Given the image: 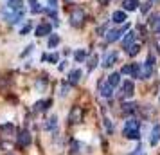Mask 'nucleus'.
<instances>
[{"instance_id": "obj_1", "label": "nucleus", "mask_w": 160, "mask_h": 155, "mask_svg": "<svg viewBox=\"0 0 160 155\" xmlns=\"http://www.w3.org/2000/svg\"><path fill=\"white\" fill-rule=\"evenodd\" d=\"M153 69H155V58H153V56H148V61L140 63V67H138V78H140V80L151 78Z\"/></svg>"}, {"instance_id": "obj_2", "label": "nucleus", "mask_w": 160, "mask_h": 155, "mask_svg": "<svg viewBox=\"0 0 160 155\" xmlns=\"http://www.w3.org/2000/svg\"><path fill=\"white\" fill-rule=\"evenodd\" d=\"M83 22H85V13L81 9H74L72 15H70V23H72L74 27H81Z\"/></svg>"}, {"instance_id": "obj_3", "label": "nucleus", "mask_w": 160, "mask_h": 155, "mask_svg": "<svg viewBox=\"0 0 160 155\" xmlns=\"http://www.w3.org/2000/svg\"><path fill=\"white\" fill-rule=\"evenodd\" d=\"M138 67H140V63H131V65H126V67H122L121 74H128V76H131V78H138Z\"/></svg>"}, {"instance_id": "obj_4", "label": "nucleus", "mask_w": 160, "mask_h": 155, "mask_svg": "<svg viewBox=\"0 0 160 155\" xmlns=\"http://www.w3.org/2000/svg\"><path fill=\"white\" fill-rule=\"evenodd\" d=\"M16 141H18V144H20L22 148L29 146V144H31V133L27 132V130H22V132L18 133V137H16Z\"/></svg>"}, {"instance_id": "obj_5", "label": "nucleus", "mask_w": 160, "mask_h": 155, "mask_svg": "<svg viewBox=\"0 0 160 155\" xmlns=\"http://www.w3.org/2000/svg\"><path fill=\"white\" fill-rule=\"evenodd\" d=\"M133 90H135V85H133V81H124L122 85V90H121V96L122 97H131L133 96Z\"/></svg>"}, {"instance_id": "obj_6", "label": "nucleus", "mask_w": 160, "mask_h": 155, "mask_svg": "<svg viewBox=\"0 0 160 155\" xmlns=\"http://www.w3.org/2000/svg\"><path fill=\"white\" fill-rule=\"evenodd\" d=\"M126 29V27H121V29H112L108 31V34H106V40H108L110 44H113V42H117L119 38L122 36V31Z\"/></svg>"}, {"instance_id": "obj_7", "label": "nucleus", "mask_w": 160, "mask_h": 155, "mask_svg": "<svg viewBox=\"0 0 160 155\" xmlns=\"http://www.w3.org/2000/svg\"><path fill=\"white\" fill-rule=\"evenodd\" d=\"M51 29H52L51 23H47V22L40 23L36 27V36H47V34H51Z\"/></svg>"}, {"instance_id": "obj_8", "label": "nucleus", "mask_w": 160, "mask_h": 155, "mask_svg": "<svg viewBox=\"0 0 160 155\" xmlns=\"http://www.w3.org/2000/svg\"><path fill=\"white\" fill-rule=\"evenodd\" d=\"M6 8L9 9V11H23V2L22 0H8V6Z\"/></svg>"}, {"instance_id": "obj_9", "label": "nucleus", "mask_w": 160, "mask_h": 155, "mask_svg": "<svg viewBox=\"0 0 160 155\" xmlns=\"http://www.w3.org/2000/svg\"><path fill=\"white\" fill-rule=\"evenodd\" d=\"M81 117H83V112H81L79 106H76V108L70 112V116H68V121H70V123H81Z\"/></svg>"}, {"instance_id": "obj_10", "label": "nucleus", "mask_w": 160, "mask_h": 155, "mask_svg": "<svg viewBox=\"0 0 160 155\" xmlns=\"http://www.w3.org/2000/svg\"><path fill=\"white\" fill-rule=\"evenodd\" d=\"M112 90H113V87H112L110 83H101V85H99V92H101L102 97H110L112 96Z\"/></svg>"}, {"instance_id": "obj_11", "label": "nucleus", "mask_w": 160, "mask_h": 155, "mask_svg": "<svg viewBox=\"0 0 160 155\" xmlns=\"http://www.w3.org/2000/svg\"><path fill=\"white\" fill-rule=\"evenodd\" d=\"M135 130H138V121L137 119H128L124 125V132H135Z\"/></svg>"}, {"instance_id": "obj_12", "label": "nucleus", "mask_w": 160, "mask_h": 155, "mask_svg": "<svg viewBox=\"0 0 160 155\" xmlns=\"http://www.w3.org/2000/svg\"><path fill=\"white\" fill-rule=\"evenodd\" d=\"M117 61V52H110L108 56L104 58V61H102V67H106V69H110V67L113 65Z\"/></svg>"}, {"instance_id": "obj_13", "label": "nucleus", "mask_w": 160, "mask_h": 155, "mask_svg": "<svg viewBox=\"0 0 160 155\" xmlns=\"http://www.w3.org/2000/svg\"><path fill=\"white\" fill-rule=\"evenodd\" d=\"M149 23H151V29L160 34V15H153L151 20H149Z\"/></svg>"}, {"instance_id": "obj_14", "label": "nucleus", "mask_w": 160, "mask_h": 155, "mask_svg": "<svg viewBox=\"0 0 160 155\" xmlns=\"http://www.w3.org/2000/svg\"><path fill=\"white\" fill-rule=\"evenodd\" d=\"M112 20L115 23H124L126 22V13H124V11H115V13L112 15Z\"/></svg>"}, {"instance_id": "obj_15", "label": "nucleus", "mask_w": 160, "mask_h": 155, "mask_svg": "<svg viewBox=\"0 0 160 155\" xmlns=\"http://www.w3.org/2000/svg\"><path fill=\"white\" fill-rule=\"evenodd\" d=\"M79 78H81V70H72V72L68 74V85H76V83L79 81Z\"/></svg>"}, {"instance_id": "obj_16", "label": "nucleus", "mask_w": 160, "mask_h": 155, "mask_svg": "<svg viewBox=\"0 0 160 155\" xmlns=\"http://www.w3.org/2000/svg\"><path fill=\"white\" fill-rule=\"evenodd\" d=\"M122 6L126 11H135V9L138 8V0H124Z\"/></svg>"}, {"instance_id": "obj_17", "label": "nucleus", "mask_w": 160, "mask_h": 155, "mask_svg": "<svg viewBox=\"0 0 160 155\" xmlns=\"http://www.w3.org/2000/svg\"><path fill=\"white\" fill-rule=\"evenodd\" d=\"M133 40H135V31H130V33L126 34V38H124V42H122L124 49H128L130 45H133Z\"/></svg>"}, {"instance_id": "obj_18", "label": "nucleus", "mask_w": 160, "mask_h": 155, "mask_svg": "<svg viewBox=\"0 0 160 155\" xmlns=\"http://www.w3.org/2000/svg\"><path fill=\"white\" fill-rule=\"evenodd\" d=\"M108 83L113 87V89H115L117 85L121 83V72H113V74H112V76L108 78Z\"/></svg>"}, {"instance_id": "obj_19", "label": "nucleus", "mask_w": 160, "mask_h": 155, "mask_svg": "<svg viewBox=\"0 0 160 155\" xmlns=\"http://www.w3.org/2000/svg\"><path fill=\"white\" fill-rule=\"evenodd\" d=\"M158 139H160V125H157L153 128V133H151V144L153 146L158 142Z\"/></svg>"}, {"instance_id": "obj_20", "label": "nucleus", "mask_w": 160, "mask_h": 155, "mask_svg": "<svg viewBox=\"0 0 160 155\" xmlns=\"http://www.w3.org/2000/svg\"><path fill=\"white\" fill-rule=\"evenodd\" d=\"M59 44V36L58 34H51V38H49V49H54V47H56V45Z\"/></svg>"}, {"instance_id": "obj_21", "label": "nucleus", "mask_w": 160, "mask_h": 155, "mask_svg": "<svg viewBox=\"0 0 160 155\" xmlns=\"http://www.w3.org/2000/svg\"><path fill=\"white\" fill-rule=\"evenodd\" d=\"M126 52H128L130 56H137L138 52H140V45H130V47L126 49Z\"/></svg>"}, {"instance_id": "obj_22", "label": "nucleus", "mask_w": 160, "mask_h": 155, "mask_svg": "<svg viewBox=\"0 0 160 155\" xmlns=\"http://www.w3.org/2000/svg\"><path fill=\"white\" fill-rule=\"evenodd\" d=\"M49 105H51V101H38L36 106H34V110L40 112V110H47L49 108Z\"/></svg>"}, {"instance_id": "obj_23", "label": "nucleus", "mask_w": 160, "mask_h": 155, "mask_svg": "<svg viewBox=\"0 0 160 155\" xmlns=\"http://www.w3.org/2000/svg\"><path fill=\"white\" fill-rule=\"evenodd\" d=\"M74 58H76V61H85L87 59V51H78L76 54H74Z\"/></svg>"}, {"instance_id": "obj_24", "label": "nucleus", "mask_w": 160, "mask_h": 155, "mask_svg": "<svg viewBox=\"0 0 160 155\" xmlns=\"http://www.w3.org/2000/svg\"><path fill=\"white\" fill-rule=\"evenodd\" d=\"M122 112H124V114L135 112V105H133V103H124V105H122Z\"/></svg>"}, {"instance_id": "obj_25", "label": "nucleus", "mask_w": 160, "mask_h": 155, "mask_svg": "<svg viewBox=\"0 0 160 155\" xmlns=\"http://www.w3.org/2000/svg\"><path fill=\"white\" fill-rule=\"evenodd\" d=\"M95 67H97V56H92V58H90V63H88V72H92V70H94Z\"/></svg>"}, {"instance_id": "obj_26", "label": "nucleus", "mask_w": 160, "mask_h": 155, "mask_svg": "<svg viewBox=\"0 0 160 155\" xmlns=\"http://www.w3.org/2000/svg\"><path fill=\"white\" fill-rule=\"evenodd\" d=\"M29 4H31V11H32V13H38V11H40V4H38V0H29Z\"/></svg>"}, {"instance_id": "obj_27", "label": "nucleus", "mask_w": 160, "mask_h": 155, "mask_svg": "<svg viewBox=\"0 0 160 155\" xmlns=\"http://www.w3.org/2000/svg\"><path fill=\"white\" fill-rule=\"evenodd\" d=\"M124 135L128 137V139H138L140 135H138V130H135V132H124Z\"/></svg>"}, {"instance_id": "obj_28", "label": "nucleus", "mask_w": 160, "mask_h": 155, "mask_svg": "<svg viewBox=\"0 0 160 155\" xmlns=\"http://www.w3.org/2000/svg\"><path fill=\"white\" fill-rule=\"evenodd\" d=\"M43 59H47V61H52V63H56V61H58V54H49V56H45L43 54Z\"/></svg>"}, {"instance_id": "obj_29", "label": "nucleus", "mask_w": 160, "mask_h": 155, "mask_svg": "<svg viewBox=\"0 0 160 155\" xmlns=\"http://www.w3.org/2000/svg\"><path fill=\"white\" fill-rule=\"evenodd\" d=\"M54 126H56V117H51V119H49V123L45 125V128H47V130H51V128H54Z\"/></svg>"}, {"instance_id": "obj_30", "label": "nucleus", "mask_w": 160, "mask_h": 155, "mask_svg": "<svg viewBox=\"0 0 160 155\" xmlns=\"http://www.w3.org/2000/svg\"><path fill=\"white\" fill-rule=\"evenodd\" d=\"M149 6H151V4H149V2H146L144 6H142V8H140V11H142V13H144V15H146V13H148V11H149Z\"/></svg>"}, {"instance_id": "obj_31", "label": "nucleus", "mask_w": 160, "mask_h": 155, "mask_svg": "<svg viewBox=\"0 0 160 155\" xmlns=\"http://www.w3.org/2000/svg\"><path fill=\"white\" fill-rule=\"evenodd\" d=\"M29 31H31V25H25V27H23V29L20 31V34H27Z\"/></svg>"}, {"instance_id": "obj_32", "label": "nucleus", "mask_w": 160, "mask_h": 155, "mask_svg": "<svg viewBox=\"0 0 160 155\" xmlns=\"http://www.w3.org/2000/svg\"><path fill=\"white\" fill-rule=\"evenodd\" d=\"M131 155H146V153L142 152V148H137V150H135V152H133Z\"/></svg>"}, {"instance_id": "obj_33", "label": "nucleus", "mask_w": 160, "mask_h": 155, "mask_svg": "<svg viewBox=\"0 0 160 155\" xmlns=\"http://www.w3.org/2000/svg\"><path fill=\"white\" fill-rule=\"evenodd\" d=\"M104 125H106V130H108V132H112V125H110L108 119H104Z\"/></svg>"}, {"instance_id": "obj_34", "label": "nucleus", "mask_w": 160, "mask_h": 155, "mask_svg": "<svg viewBox=\"0 0 160 155\" xmlns=\"http://www.w3.org/2000/svg\"><path fill=\"white\" fill-rule=\"evenodd\" d=\"M56 4H58V0H49V6L51 8H56Z\"/></svg>"}, {"instance_id": "obj_35", "label": "nucleus", "mask_w": 160, "mask_h": 155, "mask_svg": "<svg viewBox=\"0 0 160 155\" xmlns=\"http://www.w3.org/2000/svg\"><path fill=\"white\" fill-rule=\"evenodd\" d=\"M99 2H101V4H108L110 0H99Z\"/></svg>"}, {"instance_id": "obj_36", "label": "nucleus", "mask_w": 160, "mask_h": 155, "mask_svg": "<svg viewBox=\"0 0 160 155\" xmlns=\"http://www.w3.org/2000/svg\"><path fill=\"white\" fill-rule=\"evenodd\" d=\"M151 2H155V0H151Z\"/></svg>"}]
</instances>
